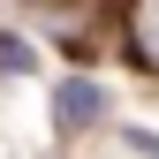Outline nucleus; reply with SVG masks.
Returning a JSON list of instances; mask_svg holds the SVG:
<instances>
[{
	"mask_svg": "<svg viewBox=\"0 0 159 159\" xmlns=\"http://www.w3.org/2000/svg\"><path fill=\"white\" fill-rule=\"evenodd\" d=\"M98 106H106V98H98V84H91V76H68V84L53 91V114H61L68 129H84V121H98Z\"/></svg>",
	"mask_w": 159,
	"mask_h": 159,
	"instance_id": "1",
	"label": "nucleus"
},
{
	"mask_svg": "<svg viewBox=\"0 0 159 159\" xmlns=\"http://www.w3.org/2000/svg\"><path fill=\"white\" fill-rule=\"evenodd\" d=\"M129 46H136L144 68H159V0L152 8H129Z\"/></svg>",
	"mask_w": 159,
	"mask_h": 159,
	"instance_id": "2",
	"label": "nucleus"
},
{
	"mask_svg": "<svg viewBox=\"0 0 159 159\" xmlns=\"http://www.w3.org/2000/svg\"><path fill=\"white\" fill-rule=\"evenodd\" d=\"M23 68H30V46L15 30H0V76H23Z\"/></svg>",
	"mask_w": 159,
	"mask_h": 159,
	"instance_id": "3",
	"label": "nucleus"
}]
</instances>
